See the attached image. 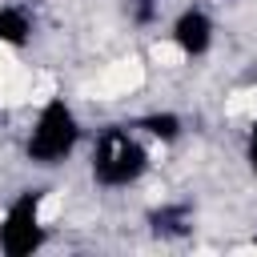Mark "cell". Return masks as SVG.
<instances>
[{"label":"cell","instance_id":"7","mask_svg":"<svg viewBox=\"0 0 257 257\" xmlns=\"http://www.w3.org/2000/svg\"><path fill=\"white\" fill-rule=\"evenodd\" d=\"M36 32V20L24 4H0V44L8 48H24Z\"/></svg>","mask_w":257,"mask_h":257},{"label":"cell","instance_id":"11","mask_svg":"<svg viewBox=\"0 0 257 257\" xmlns=\"http://www.w3.org/2000/svg\"><path fill=\"white\" fill-rule=\"evenodd\" d=\"M245 161H249V169L257 173V116L245 120Z\"/></svg>","mask_w":257,"mask_h":257},{"label":"cell","instance_id":"3","mask_svg":"<svg viewBox=\"0 0 257 257\" xmlns=\"http://www.w3.org/2000/svg\"><path fill=\"white\" fill-rule=\"evenodd\" d=\"M52 209H56V201H52V197H44L40 189L20 193V197L4 209V217H0V249H4V253H12V257L36 253V249L48 241Z\"/></svg>","mask_w":257,"mask_h":257},{"label":"cell","instance_id":"8","mask_svg":"<svg viewBox=\"0 0 257 257\" xmlns=\"http://www.w3.org/2000/svg\"><path fill=\"white\" fill-rule=\"evenodd\" d=\"M133 128H137L145 141H153V145H157V141H161V145H173V141L181 137V128H185V124H181V116H177L173 108H153V112L137 116V120H133Z\"/></svg>","mask_w":257,"mask_h":257},{"label":"cell","instance_id":"2","mask_svg":"<svg viewBox=\"0 0 257 257\" xmlns=\"http://www.w3.org/2000/svg\"><path fill=\"white\" fill-rule=\"evenodd\" d=\"M76 149H80V116H76V108L56 92L44 96L36 116H32V124H28V141H24L28 161L40 165V169H56Z\"/></svg>","mask_w":257,"mask_h":257},{"label":"cell","instance_id":"6","mask_svg":"<svg viewBox=\"0 0 257 257\" xmlns=\"http://www.w3.org/2000/svg\"><path fill=\"white\" fill-rule=\"evenodd\" d=\"M141 84H145V60H137V56L116 60V64H108V68L100 72V92H104V100L128 96V92H137Z\"/></svg>","mask_w":257,"mask_h":257},{"label":"cell","instance_id":"10","mask_svg":"<svg viewBox=\"0 0 257 257\" xmlns=\"http://www.w3.org/2000/svg\"><path fill=\"white\" fill-rule=\"evenodd\" d=\"M161 8H165V0H133V4H128V12H133L137 24H157Z\"/></svg>","mask_w":257,"mask_h":257},{"label":"cell","instance_id":"4","mask_svg":"<svg viewBox=\"0 0 257 257\" xmlns=\"http://www.w3.org/2000/svg\"><path fill=\"white\" fill-rule=\"evenodd\" d=\"M169 40H173L189 60H201V56L217 44V24H213V16H209L201 4H189V8H181V12L169 20Z\"/></svg>","mask_w":257,"mask_h":257},{"label":"cell","instance_id":"9","mask_svg":"<svg viewBox=\"0 0 257 257\" xmlns=\"http://www.w3.org/2000/svg\"><path fill=\"white\" fill-rule=\"evenodd\" d=\"M185 60H189V56H185L169 36H165V40H153V48H149V64H153V68H181Z\"/></svg>","mask_w":257,"mask_h":257},{"label":"cell","instance_id":"1","mask_svg":"<svg viewBox=\"0 0 257 257\" xmlns=\"http://www.w3.org/2000/svg\"><path fill=\"white\" fill-rule=\"evenodd\" d=\"M149 169H153V141H145L133 124H108L92 137V149H88L92 185L120 193L141 185Z\"/></svg>","mask_w":257,"mask_h":257},{"label":"cell","instance_id":"5","mask_svg":"<svg viewBox=\"0 0 257 257\" xmlns=\"http://www.w3.org/2000/svg\"><path fill=\"white\" fill-rule=\"evenodd\" d=\"M36 92V76L24 68L20 48L0 44V104H20Z\"/></svg>","mask_w":257,"mask_h":257}]
</instances>
